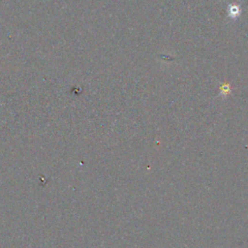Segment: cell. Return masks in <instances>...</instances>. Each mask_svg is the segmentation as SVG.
I'll list each match as a JSON object with an SVG mask.
<instances>
[{
  "instance_id": "obj_1",
  "label": "cell",
  "mask_w": 248,
  "mask_h": 248,
  "mask_svg": "<svg viewBox=\"0 0 248 248\" xmlns=\"http://www.w3.org/2000/svg\"><path fill=\"white\" fill-rule=\"evenodd\" d=\"M239 14V8L238 6H231L230 10H229V15L232 18H236L238 17Z\"/></svg>"
}]
</instances>
